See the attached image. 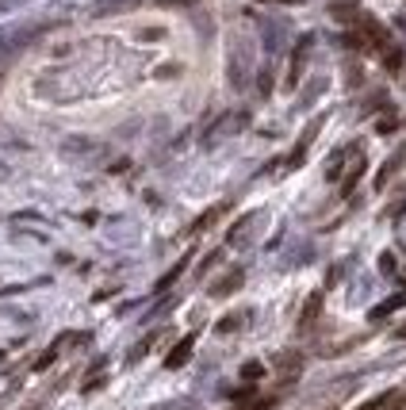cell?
I'll list each match as a JSON object with an SVG mask.
<instances>
[{
    "label": "cell",
    "mask_w": 406,
    "mask_h": 410,
    "mask_svg": "<svg viewBox=\"0 0 406 410\" xmlns=\"http://www.w3.org/2000/svg\"><path fill=\"white\" fill-rule=\"evenodd\" d=\"M395 127H398V115L395 112H383L380 119H376V131H380V134H391Z\"/></svg>",
    "instance_id": "5bb4252c"
},
{
    "label": "cell",
    "mask_w": 406,
    "mask_h": 410,
    "mask_svg": "<svg viewBox=\"0 0 406 410\" xmlns=\"http://www.w3.org/2000/svg\"><path fill=\"white\" fill-rule=\"evenodd\" d=\"M58 353H62V345H50L46 353H42V357H39V361H35V372H46V368H50V364L58 361Z\"/></svg>",
    "instance_id": "7c38bea8"
},
{
    "label": "cell",
    "mask_w": 406,
    "mask_h": 410,
    "mask_svg": "<svg viewBox=\"0 0 406 410\" xmlns=\"http://www.w3.org/2000/svg\"><path fill=\"white\" fill-rule=\"evenodd\" d=\"M241 280H246V272H241V269H230L223 280H215V284H211V296H215V299H226L230 292H238V287H241Z\"/></svg>",
    "instance_id": "277c9868"
},
{
    "label": "cell",
    "mask_w": 406,
    "mask_h": 410,
    "mask_svg": "<svg viewBox=\"0 0 406 410\" xmlns=\"http://www.w3.org/2000/svg\"><path fill=\"white\" fill-rule=\"evenodd\" d=\"M398 307H406V292H398V296H391V299H383V303H376L368 319H372V322H380V319H387V314H395Z\"/></svg>",
    "instance_id": "5b68a950"
},
{
    "label": "cell",
    "mask_w": 406,
    "mask_h": 410,
    "mask_svg": "<svg viewBox=\"0 0 406 410\" xmlns=\"http://www.w3.org/2000/svg\"><path fill=\"white\" fill-rule=\"evenodd\" d=\"M360 410H380V399H368V402H365V407H360Z\"/></svg>",
    "instance_id": "d6986e66"
},
{
    "label": "cell",
    "mask_w": 406,
    "mask_h": 410,
    "mask_svg": "<svg viewBox=\"0 0 406 410\" xmlns=\"http://www.w3.org/2000/svg\"><path fill=\"white\" fill-rule=\"evenodd\" d=\"M230 410H273V399H261V395H253V399L238 402V407H230Z\"/></svg>",
    "instance_id": "4fadbf2b"
},
{
    "label": "cell",
    "mask_w": 406,
    "mask_h": 410,
    "mask_svg": "<svg viewBox=\"0 0 406 410\" xmlns=\"http://www.w3.org/2000/svg\"><path fill=\"white\" fill-rule=\"evenodd\" d=\"M192 349H196V334H188V337H181V341L169 349V357H165V368H184L188 364V357H192Z\"/></svg>",
    "instance_id": "3957f363"
},
{
    "label": "cell",
    "mask_w": 406,
    "mask_h": 410,
    "mask_svg": "<svg viewBox=\"0 0 406 410\" xmlns=\"http://www.w3.org/2000/svg\"><path fill=\"white\" fill-rule=\"evenodd\" d=\"M333 16H338V19H349V24H357V19H360V8H357V4H338V8H333Z\"/></svg>",
    "instance_id": "2e32d148"
},
{
    "label": "cell",
    "mask_w": 406,
    "mask_h": 410,
    "mask_svg": "<svg viewBox=\"0 0 406 410\" xmlns=\"http://www.w3.org/2000/svg\"><path fill=\"white\" fill-rule=\"evenodd\" d=\"M307 46H311V42L303 39V46H299V54L291 57V73H288V84H295V81H299V73H303V54H307Z\"/></svg>",
    "instance_id": "8fae6325"
},
{
    "label": "cell",
    "mask_w": 406,
    "mask_h": 410,
    "mask_svg": "<svg viewBox=\"0 0 406 410\" xmlns=\"http://www.w3.org/2000/svg\"><path fill=\"white\" fill-rule=\"evenodd\" d=\"M261 376H265V364H261V361L241 364V380H261Z\"/></svg>",
    "instance_id": "e0dca14e"
},
{
    "label": "cell",
    "mask_w": 406,
    "mask_h": 410,
    "mask_svg": "<svg viewBox=\"0 0 406 410\" xmlns=\"http://www.w3.org/2000/svg\"><path fill=\"white\" fill-rule=\"evenodd\" d=\"M398 337H406V322H403V326H398Z\"/></svg>",
    "instance_id": "44dd1931"
},
{
    "label": "cell",
    "mask_w": 406,
    "mask_h": 410,
    "mask_svg": "<svg viewBox=\"0 0 406 410\" xmlns=\"http://www.w3.org/2000/svg\"><path fill=\"white\" fill-rule=\"evenodd\" d=\"M276 364H280V376L291 380V376H299V364H303V361H299V353H280V357H276Z\"/></svg>",
    "instance_id": "9c48e42d"
},
{
    "label": "cell",
    "mask_w": 406,
    "mask_h": 410,
    "mask_svg": "<svg viewBox=\"0 0 406 410\" xmlns=\"http://www.w3.org/2000/svg\"><path fill=\"white\" fill-rule=\"evenodd\" d=\"M349 154H353V150H338V154H333V165H330V169H326V177H330V181H338V177H341V165H345V157Z\"/></svg>",
    "instance_id": "9a60e30c"
},
{
    "label": "cell",
    "mask_w": 406,
    "mask_h": 410,
    "mask_svg": "<svg viewBox=\"0 0 406 410\" xmlns=\"http://www.w3.org/2000/svg\"><path fill=\"white\" fill-rule=\"evenodd\" d=\"M403 165H406V150H398V154L391 157V165H383V169H380V177H376V188H387L391 177H395V172L403 169Z\"/></svg>",
    "instance_id": "8992f818"
},
{
    "label": "cell",
    "mask_w": 406,
    "mask_h": 410,
    "mask_svg": "<svg viewBox=\"0 0 406 410\" xmlns=\"http://www.w3.org/2000/svg\"><path fill=\"white\" fill-rule=\"evenodd\" d=\"M318 314H322V292H311L307 296V303H303V311H299V334H311L315 330V322H318Z\"/></svg>",
    "instance_id": "6da1fadb"
},
{
    "label": "cell",
    "mask_w": 406,
    "mask_h": 410,
    "mask_svg": "<svg viewBox=\"0 0 406 410\" xmlns=\"http://www.w3.org/2000/svg\"><path fill=\"white\" fill-rule=\"evenodd\" d=\"M380 410H406V384L387 391V395H380Z\"/></svg>",
    "instance_id": "ba28073f"
},
{
    "label": "cell",
    "mask_w": 406,
    "mask_h": 410,
    "mask_svg": "<svg viewBox=\"0 0 406 410\" xmlns=\"http://www.w3.org/2000/svg\"><path fill=\"white\" fill-rule=\"evenodd\" d=\"M365 169H368V157H365V150H357V161L349 165V169H345V177H341V196H353V188L360 184Z\"/></svg>",
    "instance_id": "7a4b0ae2"
},
{
    "label": "cell",
    "mask_w": 406,
    "mask_h": 410,
    "mask_svg": "<svg viewBox=\"0 0 406 410\" xmlns=\"http://www.w3.org/2000/svg\"><path fill=\"white\" fill-rule=\"evenodd\" d=\"M268 4H295V0H268Z\"/></svg>",
    "instance_id": "ffe728a7"
},
{
    "label": "cell",
    "mask_w": 406,
    "mask_h": 410,
    "mask_svg": "<svg viewBox=\"0 0 406 410\" xmlns=\"http://www.w3.org/2000/svg\"><path fill=\"white\" fill-rule=\"evenodd\" d=\"M188 261H192V257H181V261H176V265H173V269H169V272H165V276H161V280H158V292H165V287H169V284H176V280H181V272H184V269H188Z\"/></svg>",
    "instance_id": "30bf717a"
},
{
    "label": "cell",
    "mask_w": 406,
    "mask_h": 410,
    "mask_svg": "<svg viewBox=\"0 0 406 410\" xmlns=\"http://www.w3.org/2000/svg\"><path fill=\"white\" fill-rule=\"evenodd\" d=\"M226 207H230V204H215V207H211V211H203V215H199V219H196V222H192V234H199V230H207V226H215V222H219V215H223V211H226Z\"/></svg>",
    "instance_id": "52a82bcc"
},
{
    "label": "cell",
    "mask_w": 406,
    "mask_h": 410,
    "mask_svg": "<svg viewBox=\"0 0 406 410\" xmlns=\"http://www.w3.org/2000/svg\"><path fill=\"white\" fill-rule=\"evenodd\" d=\"M241 326V314H226V319H219V334H234V330H238Z\"/></svg>",
    "instance_id": "ac0fdd59"
}]
</instances>
